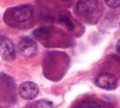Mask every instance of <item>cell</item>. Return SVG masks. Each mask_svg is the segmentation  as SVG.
Masks as SVG:
<instances>
[{"mask_svg": "<svg viewBox=\"0 0 120 108\" xmlns=\"http://www.w3.org/2000/svg\"><path fill=\"white\" fill-rule=\"evenodd\" d=\"M8 14L14 22L18 23L26 22L30 20L33 15V7L27 4L20 5L11 8Z\"/></svg>", "mask_w": 120, "mask_h": 108, "instance_id": "cell-1", "label": "cell"}, {"mask_svg": "<svg viewBox=\"0 0 120 108\" xmlns=\"http://www.w3.org/2000/svg\"><path fill=\"white\" fill-rule=\"evenodd\" d=\"M95 84L98 87L102 89L112 90L117 88V79L111 73H102L96 77L95 79Z\"/></svg>", "mask_w": 120, "mask_h": 108, "instance_id": "cell-2", "label": "cell"}, {"mask_svg": "<svg viewBox=\"0 0 120 108\" xmlns=\"http://www.w3.org/2000/svg\"><path fill=\"white\" fill-rule=\"evenodd\" d=\"M0 55L6 61H12L15 59L16 54L14 44L7 37H0Z\"/></svg>", "mask_w": 120, "mask_h": 108, "instance_id": "cell-3", "label": "cell"}, {"mask_svg": "<svg viewBox=\"0 0 120 108\" xmlns=\"http://www.w3.org/2000/svg\"><path fill=\"white\" fill-rule=\"evenodd\" d=\"M19 93L22 99L32 100L39 93V88L36 84L32 81H25L19 87Z\"/></svg>", "mask_w": 120, "mask_h": 108, "instance_id": "cell-4", "label": "cell"}, {"mask_svg": "<svg viewBox=\"0 0 120 108\" xmlns=\"http://www.w3.org/2000/svg\"><path fill=\"white\" fill-rule=\"evenodd\" d=\"M19 50L22 56L30 58L36 54L37 51V45L32 39L30 37H24L21 39L19 42Z\"/></svg>", "mask_w": 120, "mask_h": 108, "instance_id": "cell-5", "label": "cell"}, {"mask_svg": "<svg viewBox=\"0 0 120 108\" xmlns=\"http://www.w3.org/2000/svg\"><path fill=\"white\" fill-rule=\"evenodd\" d=\"M98 7V0H79L76 10L80 15L87 16L92 14Z\"/></svg>", "mask_w": 120, "mask_h": 108, "instance_id": "cell-6", "label": "cell"}, {"mask_svg": "<svg viewBox=\"0 0 120 108\" xmlns=\"http://www.w3.org/2000/svg\"><path fill=\"white\" fill-rule=\"evenodd\" d=\"M59 21H60V23H62L64 25H66V27H67L70 31H72L75 29L74 24L72 23V21H71V19H70V17H68V16H60V18H59Z\"/></svg>", "mask_w": 120, "mask_h": 108, "instance_id": "cell-7", "label": "cell"}, {"mask_svg": "<svg viewBox=\"0 0 120 108\" xmlns=\"http://www.w3.org/2000/svg\"><path fill=\"white\" fill-rule=\"evenodd\" d=\"M79 108H102V107L95 100H86L81 104Z\"/></svg>", "mask_w": 120, "mask_h": 108, "instance_id": "cell-8", "label": "cell"}, {"mask_svg": "<svg viewBox=\"0 0 120 108\" xmlns=\"http://www.w3.org/2000/svg\"><path fill=\"white\" fill-rule=\"evenodd\" d=\"M49 34V30L46 27L38 28L34 31V35L36 37H45Z\"/></svg>", "mask_w": 120, "mask_h": 108, "instance_id": "cell-9", "label": "cell"}, {"mask_svg": "<svg viewBox=\"0 0 120 108\" xmlns=\"http://www.w3.org/2000/svg\"><path fill=\"white\" fill-rule=\"evenodd\" d=\"M106 4L111 8L120 7V0H105Z\"/></svg>", "mask_w": 120, "mask_h": 108, "instance_id": "cell-10", "label": "cell"}, {"mask_svg": "<svg viewBox=\"0 0 120 108\" xmlns=\"http://www.w3.org/2000/svg\"><path fill=\"white\" fill-rule=\"evenodd\" d=\"M115 50L118 52L120 53V39L117 40V43H116V45H115Z\"/></svg>", "mask_w": 120, "mask_h": 108, "instance_id": "cell-11", "label": "cell"}, {"mask_svg": "<svg viewBox=\"0 0 120 108\" xmlns=\"http://www.w3.org/2000/svg\"><path fill=\"white\" fill-rule=\"evenodd\" d=\"M62 1H70V0H61Z\"/></svg>", "mask_w": 120, "mask_h": 108, "instance_id": "cell-12", "label": "cell"}]
</instances>
